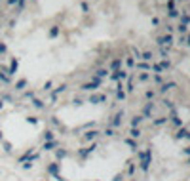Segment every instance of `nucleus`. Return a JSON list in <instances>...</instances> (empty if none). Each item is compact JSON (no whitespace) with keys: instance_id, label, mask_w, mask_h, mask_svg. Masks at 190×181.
<instances>
[{"instance_id":"obj_1","label":"nucleus","mask_w":190,"mask_h":181,"mask_svg":"<svg viewBox=\"0 0 190 181\" xmlns=\"http://www.w3.org/2000/svg\"><path fill=\"white\" fill-rule=\"evenodd\" d=\"M103 84V80L101 78H91V82H86V84H82V90H86V92H93V90H97V88Z\"/></svg>"},{"instance_id":"obj_10","label":"nucleus","mask_w":190,"mask_h":181,"mask_svg":"<svg viewBox=\"0 0 190 181\" xmlns=\"http://www.w3.org/2000/svg\"><path fill=\"white\" fill-rule=\"evenodd\" d=\"M175 86H177V84L173 82V80H171V82H165V84H162L160 92H162V94H165V92H167V90H171V88H175Z\"/></svg>"},{"instance_id":"obj_24","label":"nucleus","mask_w":190,"mask_h":181,"mask_svg":"<svg viewBox=\"0 0 190 181\" xmlns=\"http://www.w3.org/2000/svg\"><path fill=\"white\" fill-rule=\"evenodd\" d=\"M160 67H162V71H164V69H171V63H169L167 59H162V61H160Z\"/></svg>"},{"instance_id":"obj_27","label":"nucleus","mask_w":190,"mask_h":181,"mask_svg":"<svg viewBox=\"0 0 190 181\" xmlns=\"http://www.w3.org/2000/svg\"><path fill=\"white\" fill-rule=\"evenodd\" d=\"M177 29H179V33H181V34H188V27H186V25H179Z\"/></svg>"},{"instance_id":"obj_12","label":"nucleus","mask_w":190,"mask_h":181,"mask_svg":"<svg viewBox=\"0 0 190 181\" xmlns=\"http://www.w3.org/2000/svg\"><path fill=\"white\" fill-rule=\"evenodd\" d=\"M0 80H2V82H10V74H8V69H0Z\"/></svg>"},{"instance_id":"obj_42","label":"nucleus","mask_w":190,"mask_h":181,"mask_svg":"<svg viewBox=\"0 0 190 181\" xmlns=\"http://www.w3.org/2000/svg\"><path fill=\"white\" fill-rule=\"evenodd\" d=\"M152 25H154V27L160 25V19H158V17H152Z\"/></svg>"},{"instance_id":"obj_43","label":"nucleus","mask_w":190,"mask_h":181,"mask_svg":"<svg viewBox=\"0 0 190 181\" xmlns=\"http://www.w3.org/2000/svg\"><path fill=\"white\" fill-rule=\"evenodd\" d=\"M133 54H135V57H137V59H141V52L137 50V48H135V50H133Z\"/></svg>"},{"instance_id":"obj_4","label":"nucleus","mask_w":190,"mask_h":181,"mask_svg":"<svg viewBox=\"0 0 190 181\" xmlns=\"http://www.w3.org/2000/svg\"><path fill=\"white\" fill-rule=\"evenodd\" d=\"M103 101H107V95H103V94H91L90 95V103H93V105L103 103Z\"/></svg>"},{"instance_id":"obj_49","label":"nucleus","mask_w":190,"mask_h":181,"mask_svg":"<svg viewBox=\"0 0 190 181\" xmlns=\"http://www.w3.org/2000/svg\"><path fill=\"white\" fill-rule=\"evenodd\" d=\"M0 139H2V132H0Z\"/></svg>"},{"instance_id":"obj_20","label":"nucleus","mask_w":190,"mask_h":181,"mask_svg":"<svg viewBox=\"0 0 190 181\" xmlns=\"http://www.w3.org/2000/svg\"><path fill=\"white\" fill-rule=\"evenodd\" d=\"M141 59H143L144 63L152 61V54H150V52H144V54H141Z\"/></svg>"},{"instance_id":"obj_7","label":"nucleus","mask_w":190,"mask_h":181,"mask_svg":"<svg viewBox=\"0 0 190 181\" xmlns=\"http://www.w3.org/2000/svg\"><path fill=\"white\" fill-rule=\"evenodd\" d=\"M59 33H61V27L53 25L50 31H48V36H50V38H57V36H59Z\"/></svg>"},{"instance_id":"obj_18","label":"nucleus","mask_w":190,"mask_h":181,"mask_svg":"<svg viewBox=\"0 0 190 181\" xmlns=\"http://www.w3.org/2000/svg\"><path fill=\"white\" fill-rule=\"evenodd\" d=\"M137 69H141V71H148V69H150V63L139 61V63H137Z\"/></svg>"},{"instance_id":"obj_36","label":"nucleus","mask_w":190,"mask_h":181,"mask_svg":"<svg viewBox=\"0 0 190 181\" xmlns=\"http://www.w3.org/2000/svg\"><path fill=\"white\" fill-rule=\"evenodd\" d=\"M53 147H55V141H50V143L44 145V149H53Z\"/></svg>"},{"instance_id":"obj_29","label":"nucleus","mask_w":190,"mask_h":181,"mask_svg":"<svg viewBox=\"0 0 190 181\" xmlns=\"http://www.w3.org/2000/svg\"><path fill=\"white\" fill-rule=\"evenodd\" d=\"M179 10H177V8H175V10H169V17H173V19H175V17H179Z\"/></svg>"},{"instance_id":"obj_13","label":"nucleus","mask_w":190,"mask_h":181,"mask_svg":"<svg viewBox=\"0 0 190 181\" xmlns=\"http://www.w3.org/2000/svg\"><path fill=\"white\" fill-rule=\"evenodd\" d=\"M122 118H124V112H116L114 120H112V126H120V122H122Z\"/></svg>"},{"instance_id":"obj_47","label":"nucleus","mask_w":190,"mask_h":181,"mask_svg":"<svg viewBox=\"0 0 190 181\" xmlns=\"http://www.w3.org/2000/svg\"><path fill=\"white\" fill-rule=\"evenodd\" d=\"M184 152H186V155H190V147H188V149H184Z\"/></svg>"},{"instance_id":"obj_2","label":"nucleus","mask_w":190,"mask_h":181,"mask_svg":"<svg viewBox=\"0 0 190 181\" xmlns=\"http://www.w3.org/2000/svg\"><path fill=\"white\" fill-rule=\"evenodd\" d=\"M110 76V80H114V82H120V80H126L127 78V71H124V69H118V71H114L112 74H108Z\"/></svg>"},{"instance_id":"obj_19","label":"nucleus","mask_w":190,"mask_h":181,"mask_svg":"<svg viewBox=\"0 0 190 181\" xmlns=\"http://www.w3.org/2000/svg\"><path fill=\"white\" fill-rule=\"evenodd\" d=\"M25 86H27V80L25 78H21V80H17V82H15V90H23Z\"/></svg>"},{"instance_id":"obj_23","label":"nucleus","mask_w":190,"mask_h":181,"mask_svg":"<svg viewBox=\"0 0 190 181\" xmlns=\"http://www.w3.org/2000/svg\"><path fill=\"white\" fill-rule=\"evenodd\" d=\"M144 97H147L148 101H154V97H156V92H152V90H147V94H144Z\"/></svg>"},{"instance_id":"obj_41","label":"nucleus","mask_w":190,"mask_h":181,"mask_svg":"<svg viewBox=\"0 0 190 181\" xmlns=\"http://www.w3.org/2000/svg\"><path fill=\"white\" fill-rule=\"evenodd\" d=\"M25 97H31V99H34V92H25Z\"/></svg>"},{"instance_id":"obj_9","label":"nucleus","mask_w":190,"mask_h":181,"mask_svg":"<svg viewBox=\"0 0 190 181\" xmlns=\"http://www.w3.org/2000/svg\"><path fill=\"white\" fill-rule=\"evenodd\" d=\"M177 137H179V139H190V132L186 130V128H181V130L179 132H177Z\"/></svg>"},{"instance_id":"obj_44","label":"nucleus","mask_w":190,"mask_h":181,"mask_svg":"<svg viewBox=\"0 0 190 181\" xmlns=\"http://www.w3.org/2000/svg\"><path fill=\"white\" fill-rule=\"evenodd\" d=\"M25 2H27V0H17V4H19V8H23V6H25Z\"/></svg>"},{"instance_id":"obj_25","label":"nucleus","mask_w":190,"mask_h":181,"mask_svg":"<svg viewBox=\"0 0 190 181\" xmlns=\"http://www.w3.org/2000/svg\"><path fill=\"white\" fill-rule=\"evenodd\" d=\"M150 71H154L156 74H160V72H162V67H160V63H152V65H150Z\"/></svg>"},{"instance_id":"obj_11","label":"nucleus","mask_w":190,"mask_h":181,"mask_svg":"<svg viewBox=\"0 0 190 181\" xmlns=\"http://www.w3.org/2000/svg\"><path fill=\"white\" fill-rule=\"evenodd\" d=\"M65 90H67V86H65V84H61L59 88H55V92L51 94V99H57V95H59V94H63Z\"/></svg>"},{"instance_id":"obj_30","label":"nucleus","mask_w":190,"mask_h":181,"mask_svg":"<svg viewBox=\"0 0 190 181\" xmlns=\"http://www.w3.org/2000/svg\"><path fill=\"white\" fill-rule=\"evenodd\" d=\"M148 78H150V74H148V72H141V74H139V80H141V82H144V80H148Z\"/></svg>"},{"instance_id":"obj_37","label":"nucleus","mask_w":190,"mask_h":181,"mask_svg":"<svg viewBox=\"0 0 190 181\" xmlns=\"http://www.w3.org/2000/svg\"><path fill=\"white\" fill-rule=\"evenodd\" d=\"M167 8L169 10H175V2H173V0H167Z\"/></svg>"},{"instance_id":"obj_26","label":"nucleus","mask_w":190,"mask_h":181,"mask_svg":"<svg viewBox=\"0 0 190 181\" xmlns=\"http://www.w3.org/2000/svg\"><path fill=\"white\" fill-rule=\"evenodd\" d=\"M141 120H143V116H135V118H131V126L137 128V126L141 124Z\"/></svg>"},{"instance_id":"obj_6","label":"nucleus","mask_w":190,"mask_h":181,"mask_svg":"<svg viewBox=\"0 0 190 181\" xmlns=\"http://www.w3.org/2000/svg\"><path fill=\"white\" fill-rule=\"evenodd\" d=\"M17 67H19V61H17V59H11V61H10V69H8V74H15V72H17Z\"/></svg>"},{"instance_id":"obj_46","label":"nucleus","mask_w":190,"mask_h":181,"mask_svg":"<svg viewBox=\"0 0 190 181\" xmlns=\"http://www.w3.org/2000/svg\"><path fill=\"white\" fill-rule=\"evenodd\" d=\"M8 4H17V0H8Z\"/></svg>"},{"instance_id":"obj_34","label":"nucleus","mask_w":190,"mask_h":181,"mask_svg":"<svg viewBox=\"0 0 190 181\" xmlns=\"http://www.w3.org/2000/svg\"><path fill=\"white\" fill-rule=\"evenodd\" d=\"M80 8H82V11H90V6H88L86 2H82V4H80Z\"/></svg>"},{"instance_id":"obj_14","label":"nucleus","mask_w":190,"mask_h":181,"mask_svg":"<svg viewBox=\"0 0 190 181\" xmlns=\"http://www.w3.org/2000/svg\"><path fill=\"white\" fill-rule=\"evenodd\" d=\"M179 19H181V25H186L188 27V23H190V15L188 14H181Z\"/></svg>"},{"instance_id":"obj_32","label":"nucleus","mask_w":190,"mask_h":181,"mask_svg":"<svg viewBox=\"0 0 190 181\" xmlns=\"http://www.w3.org/2000/svg\"><path fill=\"white\" fill-rule=\"evenodd\" d=\"M129 134H131L133 137H139V135H141V132H139V128H131V132H129Z\"/></svg>"},{"instance_id":"obj_40","label":"nucleus","mask_w":190,"mask_h":181,"mask_svg":"<svg viewBox=\"0 0 190 181\" xmlns=\"http://www.w3.org/2000/svg\"><path fill=\"white\" fill-rule=\"evenodd\" d=\"M154 82H156V84H162V74H156V76H154Z\"/></svg>"},{"instance_id":"obj_38","label":"nucleus","mask_w":190,"mask_h":181,"mask_svg":"<svg viewBox=\"0 0 190 181\" xmlns=\"http://www.w3.org/2000/svg\"><path fill=\"white\" fill-rule=\"evenodd\" d=\"M27 122H29V124H36V122H38V120H36L34 116H29V118H27Z\"/></svg>"},{"instance_id":"obj_17","label":"nucleus","mask_w":190,"mask_h":181,"mask_svg":"<svg viewBox=\"0 0 190 181\" xmlns=\"http://www.w3.org/2000/svg\"><path fill=\"white\" fill-rule=\"evenodd\" d=\"M107 74H108V69H99L95 72V78H105Z\"/></svg>"},{"instance_id":"obj_33","label":"nucleus","mask_w":190,"mask_h":181,"mask_svg":"<svg viewBox=\"0 0 190 181\" xmlns=\"http://www.w3.org/2000/svg\"><path fill=\"white\" fill-rule=\"evenodd\" d=\"M44 137H46L48 141H51V139H53V134H51V132H44Z\"/></svg>"},{"instance_id":"obj_35","label":"nucleus","mask_w":190,"mask_h":181,"mask_svg":"<svg viewBox=\"0 0 190 181\" xmlns=\"http://www.w3.org/2000/svg\"><path fill=\"white\" fill-rule=\"evenodd\" d=\"M179 44H183V46L186 44V34H181V38H179Z\"/></svg>"},{"instance_id":"obj_3","label":"nucleus","mask_w":190,"mask_h":181,"mask_svg":"<svg viewBox=\"0 0 190 181\" xmlns=\"http://www.w3.org/2000/svg\"><path fill=\"white\" fill-rule=\"evenodd\" d=\"M158 44H160V46H167V48H171V44H173V36L171 34H165V36H160V38H158Z\"/></svg>"},{"instance_id":"obj_8","label":"nucleus","mask_w":190,"mask_h":181,"mask_svg":"<svg viewBox=\"0 0 190 181\" xmlns=\"http://www.w3.org/2000/svg\"><path fill=\"white\" fill-rule=\"evenodd\" d=\"M120 67H122V57H116V59H112V63H110L108 69H110V71H118Z\"/></svg>"},{"instance_id":"obj_48","label":"nucleus","mask_w":190,"mask_h":181,"mask_svg":"<svg viewBox=\"0 0 190 181\" xmlns=\"http://www.w3.org/2000/svg\"><path fill=\"white\" fill-rule=\"evenodd\" d=\"M2 107H4V103H2V101H0V109H2Z\"/></svg>"},{"instance_id":"obj_5","label":"nucleus","mask_w":190,"mask_h":181,"mask_svg":"<svg viewBox=\"0 0 190 181\" xmlns=\"http://www.w3.org/2000/svg\"><path fill=\"white\" fill-rule=\"evenodd\" d=\"M118 90H116V99H118V101H124V99H126V90H124V84L122 82H118Z\"/></svg>"},{"instance_id":"obj_31","label":"nucleus","mask_w":190,"mask_h":181,"mask_svg":"<svg viewBox=\"0 0 190 181\" xmlns=\"http://www.w3.org/2000/svg\"><path fill=\"white\" fill-rule=\"evenodd\" d=\"M51 86H53V82H51V80H48V82L44 84L42 88H44V92H50V90H51Z\"/></svg>"},{"instance_id":"obj_39","label":"nucleus","mask_w":190,"mask_h":181,"mask_svg":"<svg viewBox=\"0 0 190 181\" xmlns=\"http://www.w3.org/2000/svg\"><path fill=\"white\" fill-rule=\"evenodd\" d=\"M0 54H6V44L0 42Z\"/></svg>"},{"instance_id":"obj_45","label":"nucleus","mask_w":190,"mask_h":181,"mask_svg":"<svg viewBox=\"0 0 190 181\" xmlns=\"http://www.w3.org/2000/svg\"><path fill=\"white\" fill-rule=\"evenodd\" d=\"M186 44H188V48H190V33L186 34Z\"/></svg>"},{"instance_id":"obj_16","label":"nucleus","mask_w":190,"mask_h":181,"mask_svg":"<svg viewBox=\"0 0 190 181\" xmlns=\"http://www.w3.org/2000/svg\"><path fill=\"white\" fill-rule=\"evenodd\" d=\"M95 135H97V132H88V134H84V141H91V139H95Z\"/></svg>"},{"instance_id":"obj_21","label":"nucleus","mask_w":190,"mask_h":181,"mask_svg":"<svg viewBox=\"0 0 190 181\" xmlns=\"http://www.w3.org/2000/svg\"><path fill=\"white\" fill-rule=\"evenodd\" d=\"M165 122H167V116H160V118H156L152 124H154V126H162V124H165Z\"/></svg>"},{"instance_id":"obj_22","label":"nucleus","mask_w":190,"mask_h":181,"mask_svg":"<svg viewBox=\"0 0 190 181\" xmlns=\"http://www.w3.org/2000/svg\"><path fill=\"white\" fill-rule=\"evenodd\" d=\"M32 105H34V109H44V101L42 99H32Z\"/></svg>"},{"instance_id":"obj_15","label":"nucleus","mask_w":190,"mask_h":181,"mask_svg":"<svg viewBox=\"0 0 190 181\" xmlns=\"http://www.w3.org/2000/svg\"><path fill=\"white\" fill-rule=\"evenodd\" d=\"M152 109H154V105H152V103H147V107H144V109H143V114H144V116H147V118H148V116H150V112H152Z\"/></svg>"},{"instance_id":"obj_28","label":"nucleus","mask_w":190,"mask_h":181,"mask_svg":"<svg viewBox=\"0 0 190 181\" xmlns=\"http://www.w3.org/2000/svg\"><path fill=\"white\" fill-rule=\"evenodd\" d=\"M126 65L127 67H135V57H126Z\"/></svg>"}]
</instances>
